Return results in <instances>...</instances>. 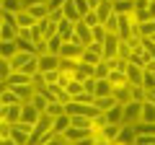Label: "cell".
Here are the masks:
<instances>
[{
  "label": "cell",
  "instance_id": "obj_51",
  "mask_svg": "<svg viewBox=\"0 0 155 145\" xmlns=\"http://www.w3.org/2000/svg\"><path fill=\"white\" fill-rule=\"evenodd\" d=\"M83 88L88 91L91 96H93V91H96V78H93V75H91V78H85V80H83Z\"/></svg>",
  "mask_w": 155,
  "mask_h": 145
},
{
  "label": "cell",
  "instance_id": "obj_4",
  "mask_svg": "<svg viewBox=\"0 0 155 145\" xmlns=\"http://www.w3.org/2000/svg\"><path fill=\"white\" fill-rule=\"evenodd\" d=\"M83 44H75V42H62L60 52H57V57L60 60H80L83 57Z\"/></svg>",
  "mask_w": 155,
  "mask_h": 145
},
{
  "label": "cell",
  "instance_id": "obj_19",
  "mask_svg": "<svg viewBox=\"0 0 155 145\" xmlns=\"http://www.w3.org/2000/svg\"><path fill=\"white\" fill-rule=\"evenodd\" d=\"M11 91H16V96H18V101H21V104L31 101V96L36 93V88H34V86H16V88H11Z\"/></svg>",
  "mask_w": 155,
  "mask_h": 145
},
{
  "label": "cell",
  "instance_id": "obj_29",
  "mask_svg": "<svg viewBox=\"0 0 155 145\" xmlns=\"http://www.w3.org/2000/svg\"><path fill=\"white\" fill-rule=\"evenodd\" d=\"M18 52V47H16V39H11V42H0V57H8V60H11L13 55H16Z\"/></svg>",
  "mask_w": 155,
  "mask_h": 145
},
{
  "label": "cell",
  "instance_id": "obj_27",
  "mask_svg": "<svg viewBox=\"0 0 155 145\" xmlns=\"http://www.w3.org/2000/svg\"><path fill=\"white\" fill-rule=\"evenodd\" d=\"M104 60V55H98V52H93V49H88V47H85L83 49V57H80V62H85V65H98V62Z\"/></svg>",
  "mask_w": 155,
  "mask_h": 145
},
{
  "label": "cell",
  "instance_id": "obj_10",
  "mask_svg": "<svg viewBox=\"0 0 155 145\" xmlns=\"http://www.w3.org/2000/svg\"><path fill=\"white\" fill-rule=\"evenodd\" d=\"M0 117L5 119V122H18L21 119V104H8V106H3L0 109Z\"/></svg>",
  "mask_w": 155,
  "mask_h": 145
},
{
  "label": "cell",
  "instance_id": "obj_55",
  "mask_svg": "<svg viewBox=\"0 0 155 145\" xmlns=\"http://www.w3.org/2000/svg\"><path fill=\"white\" fill-rule=\"evenodd\" d=\"M0 145H16V143H13V137H0Z\"/></svg>",
  "mask_w": 155,
  "mask_h": 145
},
{
  "label": "cell",
  "instance_id": "obj_56",
  "mask_svg": "<svg viewBox=\"0 0 155 145\" xmlns=\"http://www.w3.org/2000/svg\"><path fill=\"white\" fill-rule=\"evenodd\" d=\"M145 39H150V42H153V44H155V34H153V36H145Z\"/></svg>",
  "mask_w": 155,
  "mask_h": 145
},
{
  "label": "cell",
  "instance_id": "obj_6",
  "mask_svg": "<svg viewBox=\"0 0 155 145\" xmlns=\"http://www.w3.org/2000/svg\"><path fill=\"white\" fill-rule=\"evenodd\" d=\"M60 67V57L52 55V52H44V55L36 57V70L39 72H49V70H57Z\"/></svg>",
  "mask_w": 155,
  "mask_h": 145
},
{
  "label": "cell",
  "instance_id": "obj_42",
  "mask_svg": "<svg viewBox=\"0 0 155 145\" xmlns=\"http://www.w3.org/2000/svg\"><path fill=\"white\" fill-rule=\"evenodd\" d=\"M155 34V21H145V23H140V36H153Z\"/></svg>",
  "mask_w": 155,
  "mask_h": 145
},
{
  "label": "cell",
  "instance_id": "obj_5",
  "mask_svg": "<svg viewBox=\"0 0 155 145\" xmlns=\"http://www.w3.org/2000/svg\"><path fill=\"white\" fill-rule=\"evenodd\" d=\"M140 112H142V104H140V101H129V104H124L122 124H137L140 122Z\"/></svg>",
  "mask_w": 155,
  "mask_h": 145
},
{
  "label": "cell",
  "instance_id": "obj_1",
  "mask_svg": "<svg viewBox=\"0 0 155 145\" xmlns=\"http://www.w3.org/2000/svg\"><path fill=\"white\" fill-rule=\"evenodd\" d=\"M36 57L39 55H34V52L18 49L16 55L11 57V65H13V70H21V72H26V75H34V72H36Z\"/></svg>",
  "mask_w": 155,
  "mask_h": 145
},
{
  "label": "cell",
  "instance_id": "obj_32",
  "mask_svg": "<svg viewBox=\"0 0 155 145\" xmlns=\"http://www.w3.org/2000/svg\"><path fill=\"white\" fill-rule=\"evenodd\" d=\"M62 36L60 34H52V36H47V52H52V55H57L60 52V47H62Z\"/></svg>",
  "mask_w": 155,
  "mask_h": 145
},
{
  "label": "cell",
  "instance_id": "obj_28",
  "mask_svg": "<svg viewBox=\"0 0 155 145\" xmlns=\"http://www.w3.org/2000/svg\"><path fill=\"white\" fill-rule=\"evenodd\" d=\"M23 8L21 0H0V13H18Z\"/></svg>",
  "mask_w": 155,
  "mask_h": 145
},
{
  "label": "cell",
  "instance_id": "obj_24",
  "mask_svg": "<svg viewBox=\"0 0 155 145\" xmlns=\"http://www.w3.org/2000/svg\"><path fill=\"white\" fill-rule=\"evenodd\" d=\"M75 80H80V83H83L85 78H91V75H93V65H85V62H78V67L75 70Z\"/></svg>",
  "mask_w": 155,
  "mask_h": 145
},
{
  "label": "cell",
  "instance_id": "obj_37",
  "mask_svg": "<svg viewBox=\"0 0 155 145\" xmlns=\"http://www.w3.org/2000/svg\"><path fill=\"white\" fill-rule=\"evenodd\" d=\"M70 127H80V130H91V117H70Z\"/></svg>",
  "mask_w": 155,
  "mask_h": 145
},
{
  "label": "cell",
  "instance_id": "obj_30",
  "mask_svg": "<svg viewBox=\"0 0 155 145\" xmlns=\"http://www.w3.org/2000/svg\"><path fill=\"white\" fill-rule=\"evenodd\" d=\"M119 130H122V124H106V127L101 130L98 135H101V137H106L109 143H114V140L119 137Z\"/></svg>",
  "mask_w": 155,
  "mask_h": 145
},
{
  "label": "cell",
  "instance_id": "obj_59",
  "mask_svg": "<svg viewBox=\"0 0 155 145\" xmlns=\"http://www.w3.org/2000/svg\"><path fill=\"white\" fill-rule=\"evenodd\" d=\"M153 21H155V18H153Z\"/></svg>",
  "mask_w": 155,
  "mask_h": 145
},
{
  "label": "cell",
  "instance_id": "obj_36",
  "mask_svg": "<svg viewBox=\"0 0 155 145\" xmlns=\"http://www.w3.org/2000/svg\"><path fill=\"white\" fill-rule=\"evenodd\" d=\"M116 57H119V60H127V62H129V57H132V47H129L124 39H119V49H116Z\"/></svg>",
  "mask_w": 155,
  "mask_h": 145
},
{
  "label": "cell",
  "instance_id": "obj_15",
  "mask_svg": "<svg viewBox=\"0 0 155 145\" xmlns=\"http://www.w3.org/2000/svg\"><path fill=\"white\" fill-rule=\"evenodd\" d=\"M106 122L109 124H122V114H124V106L122 104H114L111 109H106Z\"/></svg>",
  "mask_w": 155,
  "mask_h": 145
},
{
  "label": "cell",
  "instance_id": "obj_22",
  "mask_svg": "<svg viewBox=\"0 0 155 145\" xmlns=\"http://www.w3.org/2000/svg\"><path fill=\"white\" fill-rule=\"evenodd\" d=\"M62 13H65V18H70V21H80V13H78L75 0H65V3H62Z\"/></svg>",
  "mask_w": 155,
  "mask_h": 145
},
{
  "label": "cell",
  "instance_id": "obj_35",
  "mask_svg": "<svg viewBox=\"0 0 155 145\" xmlns=\"http://www.w3.org/2000/svg\"><path fill=\"white\" fill-rule=\"evenodd\" d=\"M44 114H49L52 119L60 117V114H65V104H60V101H49V106H47V112H44Z\"/></svg>",
  "mask_w": 155,
  "mask_h": 145
},
{
  "label": "cell",
  "instance_id": "obj_23",
  "mask_svg": "<svg viewBox=\"0 0 155 145\" xmlns=\"http://www.w3.org/2000/svg\"><path fill=\"white\" fill-rule=\"evenodd\" d=\"M140 122H155V104H153V101H142Z\"/></svg>",
  "mask_w": 155,
  "mask_h": 145
},
{
  "label": "cell",
  "instance_id": "obj_48",
  "mask_svg": "<svg viewBox=\"0 0 155 145\" xmlns=\"http://www.w3.org/2000/svg\"><path fill=\"white\" fill-rule=\"evenodd\" d=\"M41 145H70V143L65 140V135H52V137H47Z\"/></svg>",
  "mask_w": 155,
  "mask_h": 145
},
{
  "label": "cell",
  "instance_id": "obj_38",
  "mask_svg": "<svg viewBox=\"0 0 155 145\" xmlns=\"http://www.w3.org/2000/svg\"><path fill=\"white\" fill-rule=\"evenodd\" d=\"M13 72V65H11V60H8V57H0V78L5 80L8 75H11Z\"/></svg>",
  "mask_w": 155,
  "mask_h": 145
},
{
  "label": "cell",
  "instance_id": "obj_46",
  "mask_svg": "<svg viewBox=\"0 0 155 145\" xmlns=\"http://www.w3.org/2000/svg\"><path fill=\"white\" fill-rule=\"evenodd\" d=\"M80 21H83L85 26H91V29H93V26H98V23H101V21H98V16H96V11H88V13H85L83 18H80Z\"/></svg>",
  "mask_w": 155,
  "mask_h": 145
},
{
  "label": "cell",
  "instance_id": "obj_49",
  "mask_svg": "<svg viewBox=\"0 0 155 145\" xmlns=\"http://www.w3.org/2000/svg\"><path fill=\"white\" fill-rule=\"evenodd\" d=\"M11 127H13L11 122H5V119L0 117V137H11Z\"/></svg>",
  "mask_w": 155,
  "mask_h": 145
},
{
  "label": "cell",
  "instance_id": "obj_44",
  "mask_svg": "<svg viewBox=\"0 0 155 145\" xmlns=\"http://www.w3.org/2000/svg\"><path fill=\"white\" fill-rule=\"evenodd\" d=\"M109 70H111V67H109V65H106V62H104V60H101V62H98V65H96V67H93V78H106V75H109Z\"/></svg>",
  "mask_w": 155,
  "mask_h": 145
},
{
  "label": "cell",
  "instance_id": "obj_34",
  "mask_svg": "<svg viewBox=\"0 0 155 145\" xmlns=\"http://www.w3.org/2000/svg\"><path fill=\"white\" fill-rule=\"evenodd\" d=\"M0 104H3V106H8V104H21V101H18L16 91L5 88V91H3V93H0Z\"/></svg>",
  "mask_w": 155,
  "mask_h": 145
},
{
  "label": "cell",
  "instance_id": "obj_45",
  "mask_svg": "<svg viewBox=\"0 0 155 145\" xmlns=\"http://www.w3.org/2000/svg\"><path fill=\"white\" fill-rule=\"evenodd\" d=\"M91 36H93V42H104V39H106V29H104V23H98V26L91 29Z\"/></svg>",
  "mask_w": 155,
  "mask_h": 145
},
{
  "label": "cell",
  "instance_id": "obj_26",
  "mask_svg": "<svg viewBox=\"0 0 155 145\" xmlns=\"http://www.w3.org/2000/svg\"><path fill=\"white\" fill-rule=\"evenodd\" d=\"M114 104H116L114 96H96V99H93V106L98 109V112H106V109H111Z\"/></svg>",
  "mask_w": 155,
  "mask_h": 145
},
{
  "label": "cell",
  "instance_id": "obj_53",
  "mask_svg": "<svg viewBox=\"0 0 155 145\" xmlns=\"http://www.w3.org/2000/svg\"><path fill=\"white\" fill-rule=\"evenodd\" d=\"M75 145H96V140H93V135H85L83 140H78Z\"/></svg>",
  "mask_w": 155,
  "mask_h": 145
},
{
  "label": "cell",
  "instance_id": "obj_39",
  "mask_svg": "<svg viewBox=\"0 0 155 145\" xmlns=\"http://www.w3.org/2000/svg\"><path fill=\"white\" fill-rule=\"evenodd\" d=\"M11 137H13V143H16V145H26L28 143V135L21 132V130H16V127H11Z\"/></svg>",
  "mask_w": 155,
  "mask_h": 145
},
{
  "label": "cell",
  "instance_id": "obj_31",
  "mask_svg": "<svg viewBox=\"0 0 155 145\" xmlns=\"http://www.w3.org/2000/svg\"><path fill=\"white\" fill-rule=\"evenodd\" d=\"M31 104L36 106V109H39L41 114H44V112H47V106H49V99H47V96L41 93V91H36V93L31 96Z\"/></svg>",
  "mask_w": 155,
  "mask_h": 145
},
{
  "label": "cell",
  "instance_id": "obj_47",
  "mask_svg": "<svg viewBox=\"0 0 155 145\" xmlns=\"http://www.w3.org/2000/svg\"><path fill=\"white\" fill-rule=\"evenodd\" d=\"M145 96H147V91H145L142 86H132V101H140V104H142Z\"/></svg>",
  "mask_w": 155,
  "mask_h": 145
},
{
  "label": "cell",
  "instance_id": "obj_58",
  "mask_svg": "<svg viewBox=\"0 0 155 145\" xmlns=\"http://www.w3.org/2000/svg\"><path fill=\"white\" fill-rule=\"evenodd\" d=\"M0 109H3V104H0Z\"/></svg>",
  "mask_w": 155,
  "mask_h": 145
},
{
  "label": "cell",
  "instance_id": "obj_40",
  "mask_svg": "<svg viewBox=\"0 0 155 145\" xmlns=\"http://www.w3.org/2000/svg\"><path fill=\"white\" fill-rule=\"evenodd\" d=\"M28 31H31V42H41V39H44V29H41V21H36L31 29H28Z\"/></svg>",
  "mask_w": 155,
  "mask_h": 145
},
{
  "label": "cell",
  "instance_id": "obj_18",
  "mask_svg": "<svg viewBox=\"0 0 155 145\" xmlns=\"http://www.w3.org/2000/svg\"><path fill=\"white\" fill-rule=\"evenodd\" d=\"M72 31H75V21H70V18H62V21L57 23V34H60L65 42L72 36Z\"/></svg>",
  "mask_w": 155,
  "mask_h": 145
},
{
  "label": "cell",
  "instance_id": "obj_12",
  "mask_svg": "<svg viewBox=\"0 0 155 145\" xmlns=\"http://www.w3.org/2000/svg\"><path fill=\"white\" fill-rule=\"evenodd\" d=\"M111 96L116 99V104H129L132 101V86H119V88H114L111 91Z\"/></svg>",
  "mask_w": 155,
  "mask_h": 145
},
{
  "label": "cell",
  "instance_id": "obj_21",
  "mask_svg": "<svg viewBox=\"0 0 155 145\" xmlns=\"http://www.w3.org/2000/svg\"><path fill=\"white\" fill-rule=\"evenodd\" d=\"M26 11L31 13V16L36 18V21H41V18H47V16H49V8H47V3H34V5H28Z\"/></svg>",
  "mask_w": 155,
  "mask_h": 145
},
{
  "label": "cell",
  "instance_id": "obj_33",
  "mask_svg": "<svg viewBox=\"0 0 155 145\" xmlns=\"http://www.w3.org/2000/svg\"><path fill=\"white\" fill-rule=\"evenodd\" d=\"M104 29H106V34H116L119 31V13H111V16L104 21Z\"/></svg>",
  "mask_w": 155,
  "mask_h": 145
},
{
  "label": "cell",
  "instance_id": "obj_3",
  "mask_svg": "<svg viewBox=\"0 0 155 145\" xmlns=\"http://www.w3.org/2000/svg\"><path fill=\"white\" fill-rule=\"evenodd\" d=\"M134 16L140 23L155 18V0H134Z\"/></svg>",
  "mask_w": 155,
  "mask_h": 145
},
{
  "label": "cell",
  "instance_id": "obj_57",
  "mask_svg": "<svg viewBox=\"0 0 155 145\" xmlns=\"http://www.w3.org/2000/svg\"><path fill=\"white\" fill-rule=\"evenodd\" d=\"M111 145H122V143H111Z\"/></svg>",
  "mask_w": 155,
  "mask_h": 145
},
{
  "label": "cell",
  "instance_id": "obj_11",
  "mask_svg": "<svg viewBox=\"0 0 155 145\" xmlns=\"http://www.w3.org/2000/svg\"><path fill=\"white\" fill-rule=\"evenodd\" d=\"M70 127V114H60L52 119V135H65Z\"/></svg>",
  "mask_w": 155,
  "mask_h": 145
},
{
  "label": "cell",
  "instance_id": "obj_2",
  "mask_svg": "<svg viewBox=\"0 0 155 145\" xmlns=\"http://www.w3.org/2000/svg\"><path fill=\"white\" fill-rule=\"evenodd\" d=\"M134 34H140L137 16H134V13H124V16H119V31H116V36L127 42L129 36H134Z\"/></svg>",
  "mask_w": 155,
  "mask_h": 145
},
{
  "label": "cell",
  "instance_id": "obj_8",
  "mask_svg": "<svg viewBox=\"0 0 155 145\" xmlns=\"http://www.w3.org/2000/svg\"><path fill=\"white\" fill-rule=\"evenodd\" d=\"M116 49H119V36H116V34H106V39H104V60L116 57Z\"/></svg>",
  "mask_w": 155,
  "mask_h": 145
},
{
  "label": "cell",
  "instance_id": "obj_20",
  "mask_svg": "<svg viewBox=\"0 0 155 145\" xmlns=\"http://www.w3.org/2000/svg\"><path fill=\"white\" fill-rule=\"evenodd\" d=\"M111 91H114V86H111L106 78H96V91H93V99H96V96H111Z\"/></svg>",
  "mask_w": 155,
  "mask_h": 145
},
{
  "label": "cell",
  "instance_id": "obj_7",
  "mask_svg": "<svg viewBox=\"0 0 155 145\" xmlns=\"http://www.w3.org/2000/svg\"><path fill=\"white\" fill-rule=\"evenodd\" d=\"M134 140H137V130H134V124H122V130H119V137H116L114 143L134 145Z\"/></svg>",
  "mask_w": 155,
  "mask_h": 145
},
{
  "label": "cell",
  "instance_id": "obj_17",
  "mask_svg": "<svg viewBox=\"0 0 155 145\" xmlns=\"http://www.w3.org/2000/svg\"><path fill=\"white\" fill-rule=\"evenodd\" d=\"M106 80H109V83L114 86V88H119V86H129V78H127V72H122V70H109Z\"/></svg>",
  "mask_w": 155,
  "mask_h": 145
},
{
  "label": "cell",
  "instance_id": "obj_43",
  "mask_svg": "<svg viewBox=\"0 0 155 145\" xmlns=\"http://www.w3.org/2000/svg\"><path fill=\"white\" fill-rule=\"evenodd\" d=\"M142 88H145V91L155 88V72H153V70H145V75H142Z\"/></svg>",
  "mask_w": 155,
  "mask_h": 145
},
{
  "label": "cell",
  "instance_id": "obj_54",
  "mask_svg": "<svg viewBox=\"0 0 155 145\" xmlns=\"http://www.w3.org/2000/svg\"><path fill=\"white\" fill-rule=\"evenodd\" d=\"M145 101H153V104H155V88H150V91H147V96H145Z\"/></svg>",
  "mask_w": 155,
  "mask_h": 145
},
{
  "label": "cell",
  "instance_id": "obj_9",
  "mask_svg": "<svg viewBox=\"0 0 155 145\" xmlns=\"http://www.w3.org/2000/svg\"><path fill=\"white\" fill-rule=\"evenodd\" d=\"M39 117H41V112H39V109L31 104V101L21 104V119H23V122H31V124H36V119H39Z\"/></svg>",
  "mask_w": 155,
  "mask_h": 145
},
{
  "label": "cell",
  "instance_id": "obj_41",
  "mask_svg": "<svg viewBox=\"0 0 155 145\" xmlns=\"http://www.w3.org/2000/svg\"><path fill=\"white\" fill-rule=\"evenodd\" d=\"M65 91L70 93V99H75V96H78V93H83L85 88H83V83H80V80H72L70 86H65Z\"/></svg>",
  "mask_w": 155,
  "mask_h": 145
},
{
  "label": "cell",
  "instance_id": "obj_52",
  "mask_svg": "<svg viewBox=\"0 0 155 145\" xmlns=\"http://www.w3.org/2000/svg\"><path fill=\"white\" fill-rule=\"evenodd\" d=\"M62 3H65V0H47V8H49V11H57V8H62Z\"/></svg>",
  "mask_w": 155,
  "mask_h": 145
},
{
  "label": "cell",
  "instance_id": "obj_50",
  "mask_svg": "<svg viewBox=\"0 0 155 145\" xmlns=\"http://www.w3.org/2000/svg\"><path fill=\"white\" fill-rule=\"evenodd\" d=\"M75 5H78V13H80V18H83L85 13L91 11V8H88V0H75Z\"/></svg>",
  "mask_w": 155,
  "mask_h": 145
},
{
  "label": "cell",
  "instance_id": "obj_25",
  "mask_svg": "<svg viewBox=\"0 0 155 145\" xmlns=\"http://www.w3.org/2000/svg\"><path fill=\"white\" fill-rule=\"evenodd\" d=\"M114 13H134V0H114Z\"/></svg>",
  "mask_w": 155,
  "mask_h": 145
},
{
  "label": "cell",
  "instance_id": "obj_13",
  "mask_svg": "<svg viewBox=\"0 0 155 145\" xmlns=\"http://www.w3.org/2000/svg\"><path fill=\"white\" fill-rule=\"evenodd\" d=\"M142 75H145V67H140V65H132V62H129V67H127V78H129V86H142Z\"/></svg>",
  "mask_w": 155,
  "mask_h": 145
},
{
  "label": "cell",
  "instance_id": "obj_16",
  "mask_svg": "<svg viewBox=\"0 0 155 145\" xmlns=\"http://www.w3.org/2000/svg\"><path fill=\"white\" fill-rule=\"evenodd\" d=\"M114 13V0H101L98 5H96V16H98V21L104 23L106 18Z\"/></svg>",
  "mask_w": 155,
  "mask_h": 145
},
{
  "label": "cell",
  "instance_id": "obj_14",
  "mask_svg": "<svg viewBox=\"0 0 155 145\" xmlns=\"http://www.w3.org/2000/svg\"><path fill=\"white\" fill-rule=\"evenodd\" d=\"M34 23H36V18H34L26 8H21V11L16 13V26H18V29H31Z\"/></svg>",
  "mask_w": 155,
  "mask_h": 145
}]
</instances>
